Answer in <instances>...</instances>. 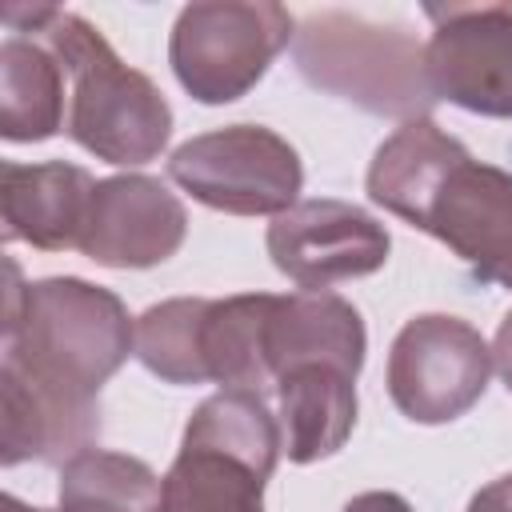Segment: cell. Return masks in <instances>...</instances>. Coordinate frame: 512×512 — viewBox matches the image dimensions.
<instances>
[{
	"label": "cell",
	"mask_w": 512,
	"mask_h": 512,
	"mask_svg": "<svg viewBox=\"0 0 512 512\" xmlns=\"http://www.w3.org/2000/svg\"><path fill=\"white\" fill-rule=\"evenodd\" d=\"M468 512H512V472L484 484L472 500H468Z\"/></svg>",
	"instance_id": "21"
},
{
	"label": "cell",
	"mask_w": 512,
	"mask_h": 512,
	"mask_svg": "<svg viewBox=\"0 0 512 512\" xmlns=\"http://www.w3.org/2000/svg\"><path fill=\"white\" fill-rule=\"evenodd\" d=\"M96 180L88 168L68 160L48 164H0V208H4V240L32 244L40 252L80 248V232L88 220Z\"/></svg>",
	"instance_id": "13"
},
{
	"label": "cell",
	"mask_w": 512,
	"mask_h": 512,
	"mask_svg": "<svg viewBox=\"0 0 512 512\" xmlns=\"http://www.w3.org/2000/svg\"><path fill=\"white\" fill-rule=\"evenodd\" d=\"M20 36H36L68 72V140L116 168L152 164L172 136V108L140 68L124 64L84 16L64 8H4Z\"/></svg>",
	"instance_id": "1"
},
{
	"label": "cell",
	"mask_w": 512,
	"mask_h": 512,
	"mask_svg": "<svg viewBox=\"0 0 512 512\" xmlns=\"http://www.w3.org/2000/svg\"><path fill=\"white\" fill-rule=\"evenodd\" d=\"M492 348L460 316H412L388 348V396L412 424H448L480 404L492 380Z\"/></svg>",
	"instance_id": "7"
},
{
	"label": "cell",
	"mask_w": 512,
	"mask_h": 512,
	"mask_svg": "<svg viewBox=\"0 0 512 512\" xmlns=\"http://www.w3.org/2000/svg\"><path fill=\"white\" fill-rule=\"evenodd\" d=\"M168 176L196 204L228 216H280L300 204V152L264 124H228L184 140L168 156Z\"/></svg>",
	"instance_id": "6"
},
{
	"label": "cell",
	"mask_w": 512,
	"mask_h": 512,
	"mask_svg": "<svg viewBox=\"0 0 512 512\" xmlns=\"http://www.w3.org/2000/svg\"><path fill=\"white\" fill-rule=\"evenodd\" d=\"M268 308H272V292L208 300L204 328H200V356H204L208 384L244 388L260 396L276 392L268 352H264Z\"/></svg>",
	"instance_id": "18"
},
{
	"label": "cell",
	"mask_w": 512,
	"mask_h": 512,
	"mask_svg": "<svg viewBox=\"0 0 512 512\" xmlns=\"http://www.w3.org/2000/svg\"><path fill=\"white\" fill-rule=\"evenodd\" d=\"M276 272H284L304 292H324L332 284L372 276L392 252L388 228L348 200H300L280 212L264 232Z\"/></svg>",
	"instance_id": "9"
},
{
	"label": "cell",
	"mask_w": 512,
	"mask_h": 512,
	"mask_svg": "<svg viewBox=\"0 0 512 512\" xmlns=\"http://www.w3.org/2000/svg\"><path fill=\"white\" fill-rule=\"evenodd\" d=\"M292 60L316 92L340 96L372 116L420 120L436 104L424 76V48L392 24L316 12L296 28Z\"/></svg>",
	"instance_id": "4"
},
{
	"label": "cell",
	"mask_w": 512,
	"mask_h": 512,
	"mask_svg": "<svg viewBox=\"0 0 512 512\" xmlns=\"http://www.w3.org/2000/svg\"><path fill=\"white\" fill-rule=\"evenodd\" d=\"M424 76L436 100L512 120V4H428Z\"/></svg>",
	"instance_id": "8"
},
{
	"label": "cell",
	"mask_w": 512,
	"mask_h": 512,
	"mask_svg": "<svg viewBox=\"0 0 512 512\" xmlns=\"http://www.w3.org/2000/svg\"><path fill=\"white\" fill-rule=\"evenodd\" d=\"M296 40V20L272 0H208L180 8L168 36V64L196 104L248 96L272 60Z\"/></svg>",
	"instance_id": "5"
},
{
	"label": "cell",
	"mask_w": 512,
	"mask_h": 512,
	"mask_svg": "<svg viewBox=\"0 0 512 512\" xmlns=\"http://www.w3.org/2000/svg\"><path fill=\"white\" fill-rule=\"evenodd\" d=\"M188 212L180 196L144 172L96 180L80 252L100 268H156L180 252Z\"/></svg>",
	"instance_id": "11"
},
{
	"label": "cell",
	"mask_w": 512,
	"mask_h": 512,
	"mask_svg": "<svg viewBox=\"0 0 512 512\" xmlns=\"http://www.w3.org/2000/svg\"><path fill=\"white\" fill-rule=\"evenodd\" d=\"M284 456L316 464L336 456L356 428V376L336 364H296L276 380Z\"/></svg>",
	"instance_id": "15"
},
{
	"label": "cell",
	"mask_w": 512,
	"mask_h": 512,
	"mask_svg": "<svg viewBox=\"0 0 512 512\" xmlns=\"http://www.w3.org/2000/svg\"><path fill=\"white\" fill-rule=\"evenodd\" d=\"M204 296H176L160 300L140 312L136 320V360L160 376L164 384H208L204 356H200V328H204Z\"/></svg>",
	"instance_id": "20"
},
{
	"label": "cell",
	"mask_w": 512,
	"mask_h": 512,
	"mask_svg": "<svg viewBox=\"0 0 512 512\" xmlns=\"http://www.w3.org/2000/svg\"><path fill=\"white\" fill-rule=\"evenodd\" d=\"M464 156H468V148L456 136H448L436 120H428V116L404 120L376 148V156L368 164V176H364L368 200L416 228L424 204L432 200L440 180L452 172V164H460Z\"/></svg>",
	"instance_id": "16"
},
{
	"label": "cell",
	"mask_w": 512,
	"mask_h": 512,
	"mask_svg": "<svg viewBox=\"0 0 512 512\" xmlns=\"http://www.w3.org/2000/svg\"><path fill=\"white\" fill-rule=\"evenodd\" d=\"M492 364H496L504 388L512 392V312H508V316L500 320V328H496V340H492Z\"/></svg>",
	"instance_id": "23"
},
{
	"label": "cell",
	"mask_w": 512,
	"mask_h": 512,
	"mask_svg": "<svg viewBox=\"0 0 512 512\" xmlns=\"http://www.w3.org/2000/svg\"><path fill=\"white\" fill-rule=\"evenodd\" d=\"M264 352H268L272 380H280L296 364H336L360 376L368 332L356 304H348L344 296L300 288L292 296H272Z\"/></svg>",
	"instance_id": "14"
},
{
	"label": "cell",
	"mask_w": 512,
	"mask_h": 512,
	"mask_svg": "<svg viewBox=\"0 0 512 512\" xmlns=\"http://www.w3.org/2000/svg\"><path fill=\"white\" fill-rule=\"evenodd\" d=\"M56 500L60 512H160L164 476H156L140 456L84 448L60 464Z\"/></svg>",
	"instance_id": "19"
},
{
	"label": "cell",
	"mask_w": 512,
	"mask_h": 512,
	"mask_svg": "<svg viewBox=\"0 0 512 512\" xmlns=\"http://www.w3.org/2000/svg\"><path fill=\"white\" fill-rule=\"evenodd\" d=\"M0 508H4V512H48V508H32V504H24V500H20V496H12V492L4 496V504H0Z\"/></svg>",
	"instance_id": "24"
},
{
	"label": "cell",
	"mask_w": 512,
	"mask_h": 512,
	"mask_svg": "<svg viewBox=\"0 0 512 512\" xmlns=\"http://www.w3.org/2000/svg\"><path fill=\"white\" fill-rule=\"evenodd\" d=\"M4 292V364L76 400H100V388L136 356V320L124 300L80 276H44L20 284L8 260Z\"/></svg>",
	"instance_id": "2"
},
{
	"label": "cell",
	"mask_w": 512,
	"mask_h": 512,
	"mask_svg": "<svg viewBox=\"0 0 512 512\" xmlns=\"http://www.w3.org/2000/svg\"><path fill=\"white\" fill-rule=\"evenodd\" d=\"M0 464H68L76 452L92 448L104 420L100 400H76L32 376L0 364Z\"/></svg>",
	"instance_id": "12"
},
{
	"label": "cell",
	"mask_w": 512,
	"mask_h": 512,
	"mask_svg": "<svg viewBox=\"0 0 512 512\" xmlns=\"http://www.w3.org/2000/svg\"><path fill=\"white\" fill-rule=\"evenodd\" d=\"M284 452L280 420L260 392L220 388L196 404L164 472L160 512H264V484Z\"/></svg>",
	"instance_id": "3"
},
{
	"label": "cell",
	"mask_w": 512,
	"mask_h": 512,
	"mask_svg": "<svg viewBox=\"0 0 512 512\" xmlns=\"http://www.w3.org/2000/svg\"><path fill=\"white\" fill-rule=\"evenodd\" d=\"M340 512H416L400 492H360V496H352Z\"/></svg>",
	"instance_id": "22"
},
{
	"label": "cell",
	"mask_w": 512,
	"mask_h": 512,
	"mask_svg": "<svg viewBox=\"0 0 512 512\" xmlns=\"http://www.w3.org/2000/svg\"><path fill=\"white\" fill-rule=\"evenodd\" d=\"M416 228L448 244L476 280L512 288V172L468 152L440 180Z\"/></svg>",
	"instance_id": "10"
},
{
	"label": "cell",
	"mask_w": 512,
	"mask_h": 512,
	"mask_svg": "<svg viewBox=\"0 0 512 512\" xmlns=\"http://www.w3.org/2000/svg\"><path fill=\"white\" fill-rule=\"evenodd\" d=\"M68 72L48 44L12 32L0 44V136L8 144H40L68 128Z\"/></svg>",
	"instance_id": "17"
}]
</instances>
